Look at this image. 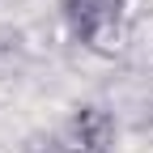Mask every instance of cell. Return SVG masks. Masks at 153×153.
Segmentation results:
<instances>
[{"mask_svg": "<svg viewBox=\"0 0 153 153\" xmlns=\"http://www.w3.org/2000/svg\"><path fill=\"white\" fill-rule=\"evenodd\" d=\"M26 68V38L22 30L13 26H0V81H9Z\"/></svg>", "mask_w": 153, "mask_h": 153, "instance_id": "obj_3", "label": "cell"}, {"mask_svg": "<svg viewBox=\"0 0 153 153\" xmlns=\"http://www.w3.org/2000/svg\"><path fill=\"white\" fill-rule=\"evenodd\" d=\"M60 140L68 153H115L119 119L102 102H76L68 111V119L60 123Z\"/></svg>", "mask_w": 153, "mask_h": 153, "instance_id": "obj_2", "label": "cell"}, {"mask_svg": "<svg viewBox=\"0 0 153 153\" xmlns=\"http://www.w3.org/2000/svg\"><path fill=\"white\" fill-rule=\"evenodd\" d=\"M60 17L68 34L85 51H111V43L123 34L128 0H60Z\"/></svg>", "mask_w": 153, "mask_h": 153, "instance_id": "obj_1", "label": "cell"}, {"mask_svg": "<svg viewBox=\"0 0 153 153\" xmlns=\"http://www.w3.org/2000/svg\"><path fill=\"white\" fill-rule=\"evenodd\" d=\"M22 153H68L60 132H30V136L22 140Z\"/></svg>", "mask_w": 153, "mask_h": 153, "instance_id": "obj_4", "label": "cell"}]
</instances>
